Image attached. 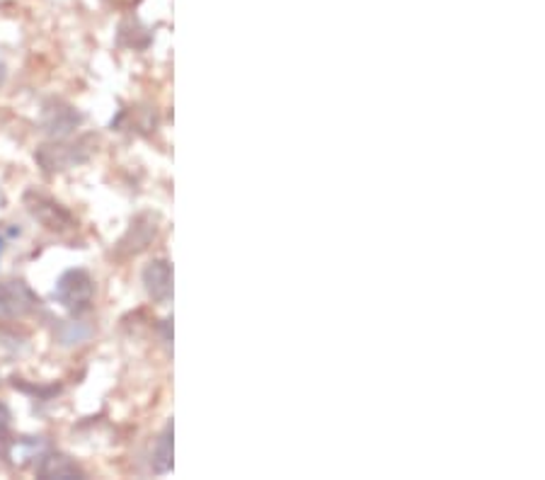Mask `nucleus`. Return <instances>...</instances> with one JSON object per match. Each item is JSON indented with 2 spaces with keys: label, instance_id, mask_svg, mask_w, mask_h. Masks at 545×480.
Listing matches in <instances>:
<instances>
[{
  "label": "nucleus",
  "instance_id": "nucleus-3",
  "mask_svg": "<svg viewBox=\"0 0 545 480\" xmlns=\"http://www.w3.org/2000/svg\"><path fill=\"white\" fill-rule=\"evenodd\" d=\"M27 209H30L34 219L41 221L49 231H58V233H61V231L74 228V216L65 212L61 204L51 202L47 196L27 195Z\"/></svg>",
  "mask_w": 545,
  "mask_h": 480
},
{
  "label": "nucleus",
  "instance_id": "nucleus-2",
  "mask_svg": "<svg viewBox=\"0 0 545 480\" xmlns=\"http://www.w3.org/2000/svg\"><path fill=\"white\" fill-rule=\"evenodd\" d=\"M39 306V299L25 282H0V316L22 318L30 316Z\"/></svg>",
  "mask_w": 545,
  "mask_h": 480
},
{
  "label": "nucleus",
  "instance_id": "nucleus-1",
  "mask_svg": "<svg viewBox=\"0 0 545 480\" xmlns=\"http://www.w3.org/2000/svg\"><path fill=\"white\" fill-rule=\"evenodd\" d=\"M54 299H56L65 310H71L74 316H81L92 306L95 299V282L85 269H68L65 275L56 282L54 289Z\"/></svg>",
  "mask_w": 545,
  "mask_h": 480
},
{
  "label": "nucleus",
  "instance_id": "nucleus-6",
  "mask_svg": "<svg viewBox=\"0 0 545 480\" xmlns=\"http://www.w3.org/2000/svg\"><path fill=\"white\" fill-rule=\"evenodd\" d=\"M81 144L75 146H41V151L37 153V161H39L47 170H65L74 163H81L88 158V151L81 153Z\"/></svg>",
  "mask_w": 545,
  "mask_h": 480
},
{
  "label": "nucleus",
  "instance_id": "nucleus-12",
  "mask_svg": "<svg viewBox=\"0 0 545 480\" xmlns=\"http://www.w3.org/2000/svg\"><path fill=\"white\" fill-rule=\"evenodd\" d=\"M0 253H3V240H0Z\"/></svg>",
  "mask_w": 545,
  "mask_h": 480
},
{
  "label": "nucleus",
  "instance_id": "nucleus-7",
  "mask_svg": "<svg viewBox=\"0 0 545 480\" xmlns=\"http://www.w3.org/2000/svg\"><path fill=\"white\" fill-rule=\"evenodd\" d=\"M37 476H39V478H61V480L85 478V473L81 471V466L75 464V461H71V458L64 454L44 456L39 461V466H37Z\"/></svg>",
  "mask_w": 545,
  "mask_h": 480
},
{
  "label": "nucleus",
  "instance_id": "nucleus-11",
  "mask_svg": "<svg viewBox=\"0 0 545 480\" xmlns=\"http://www.w3.org/2000/svg\"><path fill=\"white\" fill-rule=\"evenodd\" d=\"M5 78H8V65L3 61V57H0V85L5 83Z\"/></svg>",
  "mask_w": 545,
  "mask_h": 480
},
{
  "label": "nucleus",
  "instance_id": "nucleus-10",
  "mask_svg": "<svg viewBox=\"0 0 545 480\" xmlns=\"http://www.w3.org/2000/svg\"><path fill=\"white\" fill-rule=\"evenodd\" d=\"M10 434V410L5 403H0V441H5Z\"/></svg>",
  "mask_w": 545,
  "mask_h": 480
},
{
  "label": "nucleus",
  "instance_id": "nucleus-9",
  "mask_svg": "<svg viewBox=\"0 0 545 480\" xmlns=\"http://www.w3.org/2000/svg\"><path fill=\"white\" fill-rule=\"evenodd\" d=\"M27 350V337L13 327L0 326V354L3 357H20Z\"/></svg>",
  "mask_w": 545,
  "mask_h": 480
},
{
  "label": "nucleus",
  "instance_id": "nucleus-4",
  "mask_svg": "<svg viewBox=\"0 0 545 480\" xmlns=\"http://www.w3.org/2000/svg\"><path fill=\"white\" fill-rule=\"evenodd\" d=\"M143 284L151 299L165 303L172 296V269L168 260L148 262L143 269Z\"/></svg>",
  "mask_w": 545,
  "mask_h": 480
},
{
  "label": "nucleus",
  "instance_id": "nucleus-8",
  "mask_svg": "<svg viewBox=\"0 0 545 480\" xmlns=\"http://www.w3.org/2000/svg\"><path fill=\"white\" fill-rule=\"evenodd\" d=\"M172 468V427H165L153 447V471L168 473Z\"/></svg>",
  "mask_w": 545,
  "mask_h": 480
},
{
  "label": "nucleus",
  "instance_id": "nucleus-5",
  "mask_svg": "<svg viewBox=\"0 0 545 480\" xmlns=\"http://www.w3.org/2000/svg\"><path fill=\"white\" fill-rule=\"evenodd\" d=\"M81 122V114L75 112L74 107L64 105V102H51V105L44 109V129L49 131L51 136H56V139L68 136Z\"/></svg>",
  "mask_w": 545,
  "mask_h": 480
}]
</instances>
